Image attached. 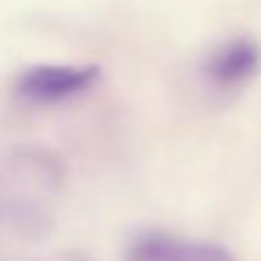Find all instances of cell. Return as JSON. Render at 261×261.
Here are the masks:
<instances>
[{
	"instance_id": "6da1fadb",
	"label": "cell",
	"mask_w": 261,
	"mask_h": 261,
	"mask_svg": "<svg viewBox=\"0 0 261 261\" xmlns=\"http://www.w3.org/2000/svg\"><path fill=\"white\" fill-rule=\"evenodd\" d=\"M96 64H39L16 81V92L32 103H60L85 92L99 78Z\"/></svg>"
},
{
	"instance_id": "7a4b0ae2",
	"label": "cell",
	"mask_w": 261,
	"mask_h": 261,
	"mask_svg": "<svg viewBox=\"0 0 261 261\" xmlns=\"http://www.w3.org/2000/svg\"><path fill=\"white\" fill-rule=\"evenodd\" d=\"M126 261H236L218 243L179 239L167 231H144L130 243Z\"/></svg>"
},
{
	"instance_id": "3957f363",
	"label": "cell",
	"mask_w": 261,
	"mask_h": 261,
	"mask_svg": "<svg viewBox=\"0 0 261 261\" xmlns=\"http://www.w3.org/2000/svg\"><path fill=\"white\" fill-rule=\"evenodd\" d=\"M261 69V46L250 37H236L218 46L204 62V76L218 90H236Z\"/></svg>"
}]
</instances>
